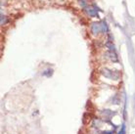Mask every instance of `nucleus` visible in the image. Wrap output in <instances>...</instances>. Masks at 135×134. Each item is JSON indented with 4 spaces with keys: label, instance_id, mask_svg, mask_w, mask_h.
Returning <instances> with one entry per match:
<instances>
[{
    "label": "nucleus",
    "instance_id": "f257e3e1",
    "mask_svg": "<svg viewBox=\"0 0 135 134\" xmlns=\"http://www.w3.org/2000/svg\"><path fill=\"white\" fill-rule=\"evenodd\" d=\"M102 73L104 76H106L108 78H111V79H118L119 78V73L116 72V71H111V70H108V69H104L102 71Z\"/></svg>",
    "mask_w": 135,
    "mask_h": 134
},
{
    "label": "nucleus",
    "instance_id": "f03ea898",
    "mask_svg": "<svg viewBox=\"0 0 135 134\" xmlns=\"http://www.w3.org/2000/svg\"><path fill=\"white\" fill-rule=\"evenodd\" d=\"M100 25L99 24H93L92 25V32L93 34H98L100 31Z\"/></svg>",
    "mask_w": 135,
    "mask_h": 134
},
{
    "label": "nucleus",
    "instance_id": "7ed1b4c3",
    "mask_svg": "<svg viewBox=\"0 0 135 134\" xmlns=\"http://www.w3.org/2000/svg\"><path fill=\"white\" fill-rule=\"evenodd\" d=\"M124 133H125V127H124V125H123L122 128H121V131H120L118 134H124Z\"/></svg>",
    "mask_w": 135,
    "mask_h": 134
}]
</instances>
